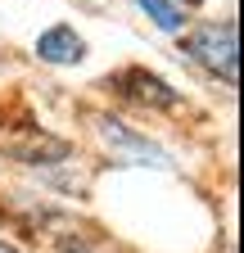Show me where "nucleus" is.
<instances>
[{"mask_svg":"<svg viewBox=\"0 0 244 253\" xmlns=\"http://www.w3.org/2000/svg\"><path fill=\"white\" fill-rule=\"evenodd\" d=\"M172 5H176V9H181V5H186V9H195V5H199V0H172Z\"/></svg>","mask_w":244,"mask_h":253,"instance_id":"7","label":"nucleus"},{"mask_svg":"<svg viewBox=\"0 0 244 253\" xmlns=\"http://www.w3.org/2000/svg\"><path fill=\"white\" fill-rule=\"evenodd\" d=\"M109 86L131 104H145V109H181V90H172L159 73L149 68H122L109 77Z\"/></svg>","mask_w":244,"mask_h":253,"instance_id":"3","label":"nucleus"},{"mask_svg":"<svg viewBox=\"0 0 244 253\" xmlns=\"http://www.w3.org/2000/svg\"><path fill=\"white\" fill-rule=\"evenodd\" d=\"M37 59L41 63H54V68H73V63L86 59V41L77 37V27L68 23H54L37 37Z\"/></svg>","mask_w":244,"mask_h":253,"instance_id":"4","label":"nucleus"},{"mask_svg":"<svg viewBox=\"0 0 244 253\" xmlns=\"http://www.w3.org/2000/svg\"><path fill=\"white\" fill-rule=\"evenodd\" d=\"M136 5L154 18V27H163V32H181V27H186V14H181L172 0H136Z\"/></svg>","mask_w":244,"mask_h":253,"instance_id":"6","label":"nucleus"},{"mask_svg":"<svg viewBox=\"0 0 244 253\" xmlns=\"http://www.w3.org/2000/svg\"><path fill=\"white\" fill-rule=\"evenodd\" d=\"M181 50H186L203 73L222 77L226 86L240 82V23H199L181 37Z\"/></svg>","mask_w":244,"mask_h":253,"instance_id":"1","label":"nucleus"},{"mask_svg":"<svg viewBox=\"0 0 244 253\" xmlns=\"http://www.w3.org/2000/svg\"><path fill=\"white\" fill-rule=\"evenodd\" d=\"M100 126H104V136H109V145H122V149H131V154H140V158H154V163H163V154L149 145V140H140V136H131L122 122H113V118H100Z\"/></svg>","mask_w":244,"mask_h":253,"instance_id":"5","label":"nucleus"},{"mask_svg":"<svg viewBox=\"0 0 244 253\" xmlns=\"http://www.w3.org/2000/svg\"><path fill=\"white\" fill-rule=\"evenodd\" d=\"M0 253H18V249H9V244H5V240H0Z\"/></svg>","mask_w":244,"mask_h":253,"instance_id":"8","label":"nucleus"},{"mask_svg":"<svg viewBox=\"0 0 244 253\" xmlns=\"http://www.w3.org/2000/svg\"><path fill=\"white\" fill-rule=\"evenodd\" d=\"M0 154L14 158V163L41 168V163H59V158H68L73 145L59 140V136H50V131H41L37 122H23V126H0Z\"/></svg>","mask_w":244,"mask_h":253,"instance_id":"2","label":"nucleus"}]
</instances>
